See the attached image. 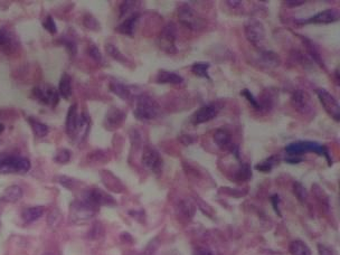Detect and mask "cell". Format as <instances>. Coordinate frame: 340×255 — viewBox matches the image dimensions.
Listing matches in <instances>:
<instances>
[{
  "label": "cell",
  "instance_id": "cell-1",
  "mask_svg": "<svg viewBox=\"0 0 340 255\" xmlns=\"http://www.w3.org/2000/svg\"><path fill=\"white\" fill-rule=\"evenodd\" d=\"M286 154H289L292 157H300L301 155L306 154H317L319 156L325 157L326 160L328 161V165H333V160L329 155V150L326 146L319 145L318 142L313 141H297L292 142L285 147Z\"/></svg>",
  "mask_w": 340,
  "mask_h": 255
},
{
  "label": "cell",
  "instance_id": "cell-2",
  "mask_svg": "<svg viewBox=\"0 0 340 255\" xmlns=\"http://www.w3.org/2000/svg\"><path fill=\"white\" fill-rule=\"evenodd\" d=\"M160 114L159 104L155 98L149 95H140L137 97L136 107L133 110V115L141 122H151Z\"/></svg>",
  "mask_w": 340,
  "mask_h": 255
},
{
  "label": "cell",
  "instance_id": "cell-3",
  "mask_svg": "<svg viewBox=\"0 0 340 255\" xmlns=\"http://www.w3.org/2000/svg\"><path fill=\"white\" fill-rule=\"evenodd\" d=\"M31 168L28 158L17 155H0V173H26Z\"/></svg>",
  "mask_w": 340,
  "mask_h": 255
},
{
  "label": "cell",
  "instance_id": "cell-4",
  "mask_svg": "<svg viewBox=\"0 0 340 255\" xmlns=\"http://www.w3.org/2000/svg\"><path fill=\"white\" fill-rule=\"evenodd\" d=\"M97 209L98 208L94 207L93 205L88 204L87 201L83 199L75 200L71 204L70 207L71 221L76 224L88 222L89 219L95 216Z\"/></svg>",
  "mask_w": 340,
  "mask_h": 255
},
{
  "label": "cell",
  "instance_id": "cell-5",
  "mask_svg": "<svg viewBox=\"0 0 340 255\" xmlns=\"http://www.w3.org/2000/svg\"><path fill=\"white\" fill-rule=\"evenodd\" d=\"M244 33L246 39L251 44L254 45V46H258L265 39V28H264V25L262 24V21L255 19V18H250L248 21H245Z\"/></svg>",
  "mask_w": 340,
  "mask_h": 255
},
{
  "label": "cell",
  "instance_id": "cell-6",
  "mask_svg": "<svg viewBox=\"0 0 340 255\" xmlns=\"http://www.w3.org/2000/svg\"><path fill=\"white\" fill-rule=\"evenodd\" d=\"M176 38H177V28L173 22L167 24L158 37V45L164 52L168 54H174L177 52L176 47Z\"/></svg>",
  "mask_w": 340,
  "mask_h": 255
},
{
  "label": "cell",
  "instance_id": "cell-7",
  "mask_svg": "<svg viewBox=\"0 0 340 255\" xmlns=\"http://www.w3.org/2000/svg\"><path fill=\"white\" fill-rule=\"evenodd\" d=\"M31 93H33V96L36 100L45 105L55 107L60 102V93H58L57 89L49 86V85L35 86Z\"/></svg>",
  "mask_w": 340,
  "mask_h": 255
},
{
  "label": "cell",
  "instance_id": "cell-8",
  "mask_svg": "<svg viewBox=\"0 0 340 255\" xmlns=\"http://www.w3.org/2000/svg\"><path fill=\"white\" fill-rule=\"evenodd\" d=\"M317 96L319 98L320 103L324 106L325 111L331 116L336 122L340 121V107L339 103L336 100L333 94L329 93L325 88H318L317 89Z\"/></svg>",
  "mask_w": 340,
  "mask_h": 255
},
{
  "label": "cell",
  "instance_id": "cell-9",
  "mask_svg": "<svg viewBox=\"0 0 340 255\" xmlns=\"http://www.w3.org/2000/svg\"><path fill=\"white\" fill-rule=\"evenodd\" d=\"M142 165L147 170L154 172L156 174H159L163 171L164 168V159L161 155L157 151L155 148L148 147L143 150L142 154Z\"/></svg>",
  "mask_w": 340,
  "mask_h": 255
},
{
  "label": "cell",
  "instance_id": "cell-10",
  "mask_svg": "<svg viewBox=\"0 0 340 255\" xmlns=\"http://www.w3.org/2000/svg\"><path fill=\"white\" fill-rule=\"evenodd\" d=\"M83 200L87 201L88 204L93 205L94 207L98 208L100 206H114L116 204L115 199L106 191L98 189V188H93L89 189L83 197Z\"/></svg>",
  "mask_w": 340,
  "mask_h": 255
},
{
  "label": "cell",
  "instance_id": "cell-11",
  "mask_svg": "<svg viewBox=\"0 0 340 255\" xmlns=\"http://www.w3.org/2000/svg\"><path fill=\"white\" fill-rule=\"evenodd\" d=\"M291 104L301 114H308L312 111V102L309 94L303 89H297L291 96Z\"/></svg>",
  "mask_w": 340,
  "mask_h": 255
},
{
  "label": "cell",
  "instance_id": "cell-12",
  "mask_svg": "<svg viewBox=\"0 0 340 255\" xmlns=\"http://www.w3.org/2000/svg\"><path fill=\"white\" fill-rule=\"evenodd\" d=\"M340 18V13L337 9H326L320 12L316 13L309 19L298 20L300 24H333V22L338 21Z\"/></svg>",
  "mask_w": 340,
  "mask_h": 255
},
{
  "label": "cell",
  "instance_id": "cell-13",
  "mask_svg": "<svg viewBox=\"0 0 340 255\" xmlns=\"http://www.w3.org/2000/svg\"><path fill=\"white\" fill-rule=\"evenodd\" d=\"M178 18L181 24L189 27L190 29L199 28V18L197 17L194 9H192L189 4H182V6L178 8Z\"/></svg>",
  "mask_w": 340,
  "mask_h": 255
},
{
  "label": "cell",
  "instance_id": "cell-14",
  "mask_svg": "<svg viewBox=\"0 0 340 255\" xmlns=\"http://www.w3.org/2000/svg\"><path fill=\"white\" fill-rule=\"evenodd\" d=\"M125 116L127 115H125L122 110L118 109V107H112V109L106 112L104 121H103V125L109 131H114V130L119 129L122 125Z\"/></svg>",
  "mask_w": 340,
  "mask_h": 255
},
{
  "label": "cell",
  "instance_id": "cell-15",
  "mask_svg": "<svg viewBox=\"0 0 340 255\" xmlns=\"http://www.w3.org/2000/svg\"><path fill=\"white\" fill-rule=\"evenodd\" d=\"M218 113V107L215 104H207L199 107L191 116L192 124H201L212 121L216 118Z\"/></svg>",
  "mask_w": 340,
  "mask_h": 255
},
{
  "label": "cell",
  "instance_id": "cell-16",
  "mask_svg": "<svg viewBox=\"0 0 340 255\" xmlns=\"http://www.w3.org/2000/svg\"><path fill=\"white\" fill-rule=\"evenodd\" d=\"M256 62L259 67H263L265 70L275 69L281 64L280 56L272 51H259Z\"/></svg>",
  "mask_w": 340,
  "mask_h": 255
},
{
  "label": "cell",
  "instance_id": "cell-17",
  "mask_svg": "<svg viewBox=\"0 0 340 255\" xmlns=\"http://www.w3.org/2000/svg\"><path fill=\"white\" fill-rule=\"evenodd\" d=\"M139 20H140V15H139L138 12L131 13V15H130L128 18H125V20L122 22V24L118 26L116 30L122 35L133 36L134 33H136Z\"/></svg>",
  "mask_w": 340,
  "mask_h": 255
},
{
  "label": "cell",
  "instance_id": "cell-18",
  "mask_svg": "<svg viewBox=\"0 0 340 255\" xmlns=\"http://www.w3.org/2000/svg\"><path fill=\"white\" fill-rule=\"evenodd\" d=\"M91 128V119L88 118L86 113H79V121H78V128H76L75 137L79 142H82L85 138L87 137V133Z\"/></svg>",
  "mask_w": 340,
  "mask_h": 255
},
{
  "label": "cell",
  "instance_id": "cell-19",
  "mask_svg": "<svg viewBox=\"0 0 340 255\" xmlns=\"http://www.w3.org/2000/svg\"><path fill=\"white\" fill-rule=\"evenodd\" d=\"M214 142L222 150H232L234 143L232 141V137L227 130L218 129L214 133Z\"/></svg>",
  "mask_w": 340,
  "mask_h": 255
},
{
  "label": "cell",
  "instance_id": "cell-20",
  "mask_svg": "<svg viewBox=\"0 0 340 255\" xmlns=\"http://www.w3.org/2000/svg\"><path fill=\"white\" fill-rule=\"evenodd\" d=\"M78 121H79L78 104H76V103H74V104L72 105L70 109H69V112H67L66 122H65L66 132L72 138L75 137L76 128H78Z\"/></svg>",
  "mask_w": 340,
  "mask_h": 255
},
{
  "label": "cell",
  "instance_id": "cell-21",
  "mask_svg": "<svg viewBox=\"0 0 340 255\" xmlns=\"http://www.w3.org/2000/svg\"><path fill=\"white\" fill-rule=\"evenodd\" d=\"M22 195H24V191H22L21 187L17 185L9 186L0 196V201H3V203H17L18 200L21 199Z\"/></svg>",
  "mask_w": 340,
  "mask_h": 255
},
{
  "label": "cell",
  "instance_id": "cell-22",
  "mask_svg": "<svg viewBox=\"0 0 340 255\" xmlns=\"http://www.w3.org/2000/svg\"><path fill=\"white\" fill-rule=\"evenodd\" d=\"M156 82L159 84H172L178 85L183 82V79L179 74L173 73V72H168L165 70H160L156 76Z\"/></svg>",
  "mask_w": 340,
  "mask_h": 255
},
{
  "label": "cell",
  "instance_id": "cell-23",
  "mask_svg": "<svg viewBox=\"0 0 340 255\" xmlns=\"http://www.w3.org/2000/svg\"><path fill=\"white\" fill-rule=\"evenodd\" d=\"M45 213V208L43 206H33V207H28L22 210L21 218L25 223H34L43 216Z\"/></svg>",
  "mask_w": 340,
  "mask_h": 255
},
{
  "label": "cell",
  "instance_id": "cell-24",
  "mask_svg": "<svg viewBox=\"0 0 340 255\" xmlns=\"http://www.w3.org/2000/svg\"><path fill=\"white\" fill-rule=\"evenodd\" d=\"M16 46L17 42L16 39L13 38V36L6 29H0V49H2V51L6 53H9L12 52L13 49L16 48Z\"/></svg>",
  "mask_w": 340,
  "mask_h": 255
},
{
  "label": "cell",
  "instance_id": "cell-25",
  "mask_svg": "<svg viewBox=\"0 0 340 255\" xmlns=\"http://www.w3.org/2000/svg\"><path fill=\"white\" fill-rule=\"evenodd\" d=\"M110 91L115 94L116 96H119L122 100H130L132 96L131 89H130L127 85H124L120 82H116V81H112L109 84Z\"/></svg>",
  "mask_w": 340,
  "mask_h": 255
},
{
  "label": "cell",
  "instance_id": "cell-26",
  "mask_svg": "<svg viewBox=\"0 0 340 255\" xmlns=\"http://www.w3.org/2000/svg\"><path fill=\"white\" fill-rule=\"evenodd\" d=\"M178 212L186 219H191L195 215L196 207L194 203L189 199H182L178 203Z\"/></svg>",
  "mask_w": 340,
  "mask_h": 255
},
{
  "label": "cell",
  "instance_id": "cell-27",
  "mask_svg": "<svg viewBox=\"0 0 340 255\" xmlns=\"http://www.w3.org/2000/svg\"><path fill=\"white\" fill-rule=\"evenodd\" d=\"M289 251L291 255H312L311 250L309 249V246L301 240H295L293 242H291Z\"/></svg>",
  "mask_w": 340,
  "mask_h": 255
},
{
  "label": "cell",
  "instance_id": "cell-28",
  "mask_svg": "<svg viewBox=\"0 0 340 255\" xmlns=\"http://www.w3.org/2000/svg\"><path fill=\"white\" fill-rule=\"evenodd\" d=\"M27 121H28V123L30 125L31 130H33V132L35 133V136H37L39 138L47 136L49 130L46 124L40 122V121L37 119L31 118V116H28V118H27Z\"/></svg>",
  "mask_w": 340,
  "mask_h": 255
},
{
  "label": "cell",
  "instance_id": "cell-29",
  "mask_svg": "<svg viewBox=\"0 0 340 255\" xmlns=\"http://www.w3.org/2000/svg\"><path fill=\"white\" fill-rule=\"evenodd\" d=\"M58 93L64 98H69L72 94V80L71 76L64 73L62 75L60 85H58Z\"/></svg>",
  "mask_w": 340,
  "mask_h": 255
},
{
  "label": "cell",
  "instance_id": "cell-30",
  "mask_svg": "<svg viewBox=\"0 0 340 255\" xmlns=\"http://www.w3.org/2000/svg\"><path fill=\"white\" fill-rule=\"evenodd\" d=\"M104 173L106 174V177L103 176V181H104L106 187H109L111 190H113L115 192H121L123 190L122 183H121L118 178L113 176V174L109 171H105Z\"/></svg>",
  "mask_w": 340,
  "mask_h": 255
},
{
  "label": "cell",
  "instance_id": "cell-31",
  "mask_svg": "<svg viewBox=\"0 0 340 255\" xmlns=\"http://www.w3.org/2000/svg\"><path fill=\"white\" fill-rule=\"evenodd\" d=\"M209 67V63H195V64L191 66V72L196 76H199V78L210 80V75L208 73Z\"/></svg>",
  "mask_w": 340,
  "mask_h": 255
},
{
  "label": "cell",
  "instance_id": "cell-32",
  "mask_svg": "<svg viewBox=\"0 0 340 255\" xmlns=\"http://www.w3.org/2000/svg\"><path fill=\"white\" fill-rule=\"evenodd\" d=\"M252 178V170L249 164H242L234 176L236 181H246Z\"/></svg>",
  "mask_w": 340,
  "mask_h": 255
},
{
  "label": "cell",
  "instance_id": "cell-33",
  "mask_svg": "<svg viewBox=\"0 0 340 255\" xmlns=\"http://www.w3.org/2000/svg\"><path fill=\"white\" fill-rule=\"evenodd\" d=\"M276 164H279V157L272 156L270 157V158L262 161L261 164H257L256 166H255V169L262 172H268V171H271L272 168L274 167Z\"/></svg>",
  "mask_w": 340,
  "mask_h": 255
},
{
  "label": "cell",
  "instance_id": "cell-34",
  "mask_svg": "<svg viewBox=\"0 0 340 255\" xmlns=\"http://www.w3.org/2000/svg\"><path fill=\"white\" fill-rule=\"evenodd\" d=\"M105 49H106V53L109 54V55L113 58V60L115 61H118V62H121V63H123V64H127L128 63V60H127V57H125L122 53L120 52V49L118 47H115L114 45H112V44H107L106 46H105Z\"/></svg>",
  "mask_w": 340,
  "mask_h": 255
},
{
  "label": "cell",
  "instance_id": "cell-35",
  "mask_svg": "<svg viewBox=\"0 0 340 255\" xmlns=\"http://www.w3.org/2000/svg\"><path fill=\"white\" fill-rule=\"evenodd\" d=\"M293 194L297 197L300 203L304 204L308 200V191L302 183L300 182H294L293 183Z\"/></svg>",
  "mask_w": 340,
  "mask_h": 255
},
{
  "label": "cell",
  "instance_id": "cell-36",
  "mask_svg": "<svg viewBox=\"0 0 340 255\" xmlns=\"http://www.w3.org/2000/svg\"><path fill=\"white\" fill-rule=\"evenodd\" d=\"M304 42H306L307 45V49H308V53L310 54V56L313 58V61L316 63H318L321 67H324V63H322V60L320 57V54L317 52V49L315 48V45H313L311 42H308V40L304 38Z\"/></svg>",
  "mask_w": 340,
  "mask_h": 255
},
{
  "label": "cell",
  "instance_id": "cell-37",
  "mask_svg": "<svg viewBox=\"0 0 340 255\" xmlns=\"http://www.w3.org/2000/svg\"><path fill=\"white\" fill-rule=\"evenodd\" d=\"M71 152L70 150H67V149H60L57 152H56V155L55 157H54V160L56 161L57 164H62V165H64V164H67L69 161L71 160Z\"/></svg>",
  "mask_w": 340,
  "mask_h": 255
},
{
  "label": "cell",
  "instance_id": "cell-38",
  "mask_svg": "<svg viewBox=\"0 0 340 255\" xmlns=\"http://www.w3.org/2000/svg\"><path fill=\"white\" fill-rule=\"evenodd\" d=\"M312 190H313V192H315L316 198L319 200L321 204H324V205L327 206V207H328V206H329V199H328V196H327L326 192L324 191V189H321V188L318 186V185H313Z\"/></svg>",
  "mask_w": 340,
  "mask_h": 255
},
{
  "label": "cell",
  "instance_id": "cell-39",
  "mask_svg": "<svg viewBox=\"0 0 340 255\" xmlns=\"http://www.w3.org/2000/svg\"><path fill=\"white\" fill-rule=\"evenodd\" d=\"M83 25L86 27V28L91 30H97L100 29V22L96 20L95 17H93L92 15H86L83 19Z\"/></svg>",
  "mask_w": 340,
  "mask_h": 255
},
{
  "label": "cell",
  "instance_id": "cell-40",
  "mask_svg": "<svg viewBox=\"0 0 340 255\" xmlns=\"http://www.w3.org/2000/svg\"><path fill=\"white\" fill-rule=\"evenodd\" d=\"M87 54L89 56H91L94 61L97 62V63H102L103 62V56H102V53L100 52V49H98L97 46H95L94 44H91L87 48Z\"/></svg>",
  "mask_w": 340,
  "mask_h": 255
},
{
  "label": "cell",
  "instance_id": "cell-41",
  "mask_svg": "<svg viewBox=\"0 0 340 255\" xmlns=\"http://www.w3.org/2000/svg\"><path fill=\"white\" fill-rule=\"evenodd\" d=\"M241 95L245 97L246 100H248V102L250 103L251 105H252L255 110H258L259 111V105H258V101L256 100V98L254 97V95L252 93H251L248 88H244V89H242L241 91Z\"/></svg>",
  "mask_w": 340,
  "mask_h": 255
},
{
  "label": "cell",
  "instance_id": "cell-42",
  "mask_svg": "<svg viewBox=\"0 0 340 255\" xmlns=\"http://www.w3.org/2000/svg\"><path fill=\"white\" fill-rule=\"evenodd\" d=\"M138 2L136 1H124L120 6V17H123L125 15H129L130 12L134 10V6Z\"/></svg>",
  "mask_w": 340,
  "mask_h": 255
},
{
  "label": "cell",
  "instance_id": "cell-43",
  "mask_svg": "<svg viewBox=\"0 0 340 255\" xmlns=\"http://www.w3.org/2000/svg\"><path fill=\"white\" fill-rule=\"evenodd\" d=\"M43 27L48 31V33H51V34H56L57 33V28H56L55 21H54V19H53L51 16H48L46 19L44 20Z\"/></svg>",
  "mask_w": 340,
  "mask_h": 255
},
{
  "label": "cell",
  "instance_id": "cell-44",
  "mask_svg": "<svg viewBox=\"0 0 340 255\" xmlns=\"http://www.w3.org/2000/svg\"><path fill=\"white\" fill-rule=\"evenodd\" d=\"M62 44L64 45L67 51H69L72 55H75L76 52H78V46H76V44L73 42V40H71L69 38H63Z\"/></svg>",
  "mask_w": 340,
  "mask_h": 255
},
{
  "label": "cell",
  "instance_id": "cell-45",
  "mask_svg": "<svg viewBox=\"0 0 340 255\" xmlns=\"http://www.w3.org/2000/svg\"><path fill=\"white\" fill-rule=\"evenodd\" d=\"M52 221H54L51 225L52 227H55L61 223V214L58 213L57 210H53V212L48 215V224Z\"/></svg>",
  "mask_w": 340,
  "mask_h": 255
},
{
  "label": "cell",
  "instance_id": "cell-46",
  "mask_svg": "<svg viewBox=\"0 0 340 255\" xmlns=\"http://www.w3.org/2000/svg\"><path fill=\"white\" fill-rule=\"evenodd\" d=\"M280 196L277 195V194H274L273 196H271V203H272V206H273V209H274V212L279 215V216L281 217L282 215H281V212H280Z\"/></svg>",
  "mask_w": 340,
  "mask_h": 255
},
{
  "label": "cell",
  "instance_id": "cell-47",
  "mask_svg": "<svg viewBox=\"0 0 340 255\" xmlns=\"http://www.w3.org/2000/svg\"><path fill=\"white\" fill-rule=\"evenodd\" d=\"M318 252L319 255H335L334 250L325 244H318Z\"/></svg>",
  "mask_w": 340,
  "mask_h": 255
},
{
  "label": "cell",
  "instance_id": "cell-48",
  "mask_svg": "<svg viewBox=\"0 0 340 255\" xmlns=\"http://www.w3.org/2000/svg\"><path fill=\"white\" fill-rule=\"evenodd\" d=\"M73 179H71L69 177H66V176H61L60 178V182H61V185H63L64 187L66 188H72L73 187Z\"/></svg>",
  "mask_w": 340,
  "mask_h": 255
},
{
  "label": "cell",
  "instance_id": "cell-49",
  "mask_svg": "<svg viewBox=\"0 0 340 255\" xmlns=\"http://www.w3.org/2000/svg\"><path fill=\"white\" fill-rule=\"evenodd\" d=\"M179 140H180V142L183 143V145H191V143H194V138L190 136H181L179 138Z\"/></svg>",
  "mask_w": 340,
  "mask_h": 255
},
{
  "label": "cell",
  "instance_id": "cell-50",
  "mask_svg": "<svg viewBox=\"0 0 340 255\" xmlns=\"http://www.w3.org/2000/svg\"><path fill=\"white\" fill-rule=\"evenodd\" d=\"M303 159L301 158V157H289V158H285V161L286 163H289V164H299V163H301Z\"/></svg>",
  "mask_w": 340,
  "mask_h": 255
},
{
  "label": "cell",
  "instance_id": "cell-51",
  "mask_svg": "<svg viewBox=\"0 0 340 255\" xmlns=\"http://www.w3.org/2000/svg\"><path fill=\"white\" fill-rule=\"evenodd\" d=\"M304 1H286L285 4L286 6H291V7H298V6H301L303 4Z\"/></svg>",
  "mask_w": 340,
  "mask_h": 255
},
{
  "label": "cell",
  "instance_id": "cell-52",
  "mask_svg": "<svg viewBox=\"0 0 340 255\" xmlns=\"http://www.w3.org/2000/svg\"><path fill=\"white\" fill-rule=\"evenodd\" d=\"M195 255H213V254L207 250H197Z\"/></svg>",
  "mask_w": 340,
  "mask_h": 255
},
{
  "label": "cell",
  "instance_id": "cell-53",
  "mask_svg": "<svg viewBox=\"0 0 340 255\" xmlns=\"http://www.w3.org/2000/svg\"><path fill=\"white\" fill-rule=\"evenodd\" d=\"M4 130V125L2 123H0V133H1Z\"/></svg>",
  "mask_w": 340,
  "mask_h": 255
},
{
  "label": "cell",
  "instance_id": "cell-54",
  "mask_svg": "<svg viewBox=\"0 0 340 255\" xmlns=\"http://www.w3.org/2000/svg\"><path fill=\"white\" fill-rule=\"evenodd\" d=\"M44 255H55L54 253H45Z\"/></svg>",
  "mask_w": 340,
  "mask_h": 255
}]
</instances>
